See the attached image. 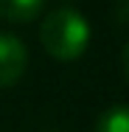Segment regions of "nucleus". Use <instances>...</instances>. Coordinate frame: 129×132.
Listing matches in <instances>:
<instances>
[{"mask_svg":"<svg viewBox=\"0 0 129 132\" xmlns=\"http://www.w3.org/2000/svg\"><path fill=\"white\" fill-rule=\"evenodd\" d=\"M42 48L59 62H73L90 45V23L73 6H59L51 14H45L39 26Z\"/></svg>","mask_w":129,"mask_h":132,"instance_id":"1","label":"nucleus"},{"mask_svg":"<svg viewBox=\"0 0 129 132\" xmlns=\"http://www.w3.org/2000/svg\"><path fill=\"white\" fill-rule=\"evenodd\" d=\"M28 68V48L17 34L0 31V90L14 87Z\"/></svg>","mask_w":129,"mask_h":132,"instance_id":"2","label":"nucleus"},{"mask_svg":"<svg viewBox=\"0 0 129 132\" xmlns=\"http://www.w3.org/2000/svg\"><path fill=\"white\" fill-rule=\"evenodd\" d=\"M45 0H0V17L8 23H28L42 11Z\"/></svg>","mask_w":129,"mask_h":132,"instance_id":"3","label":"nucleus"},{"mask_svg":"<svg viewBox=\"0 0 129 132\" xmlns=\"http://www.w3.org/2000/svg\"><path fill=\"white\" fill-rule=\"evenodd\" d=\"M93 132H129V104H112L96 118Z\"/></svg>","mask_w":129,"mask_h":132,"instance_id":"4","label":"nucleus"},{"mask_svg":"<svg viewBox=\"0 0 129 132\" xmlns=\"http://www.w3.org/2000/svg\"><path fill=\"white\" fill-rule=\"evenodd\" d=\"M115 20L118 23H129V0H118L115 3Z\"/></svg>","mask_w":129,"mask_h":132,"instance_id":"5","label":"nucleus"},{"mask_svg":"<svg viewBox=\"0 0 129 132\" xmlns=\"http://www.w3.org/2000/svg\"><path fill=\"white\" fill-rule=\"evenodd\" d=\"M121 59H124V73H126V79H129V42L124 45V56Z\"/></svg>","mask_w":129,"mask_h":132,"instance_id":"6","label":"nucleus"},{"mask_svg":"<svg viewBox=\"0 0 129 132\" xmlns=\"http://www.w3.org/2000/svg\"><path fill=\"white\" fill-rule=\"evenodd\" d=\"M51 132H59V129H51Z\"/></svg>","mask_w":129,"mask_h":132,"instance_id":"7","label":"nucleus"}]
</instances>
